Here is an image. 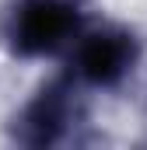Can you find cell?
<instances>
[{
    "label": "cell",
    "instance_id": "1",
    "mask_svg": "<svg viewBox=\"0 0 147 150\" xmlns=\"http://www.w3.org/2000/svg\"><path fill=\"white\" fill-rule=\"evenodd\" d=\"M84 11L77 0H18L7 11L4 38L14 56L42 59L67 49L81 35Z\"/></svg>",
    "mask_w": 147,
    "mask_h": 150
},
{
    "label": "cell",
    "instance_id": "2",
    "mask_svg": "<svg viewBox=\"0 0 147 150\" xmlns=\"http://www.w3.org/2000/svg\"><path fill=\"white\" fill-rule=\"evenodd\" d=\"M81 119L77 105V80L70 74L60 80H49L46 87H39L35 98L14 115L11 122V136L21 147H56L67 140L74 122Z\"/></svg>",
    "mask_w": 147,
    "mask_h": 150
},
{
    "label": "cell",
    "instance_id": "3",
    "mask_svg": "<svg viewBox=\"0 0 147 150\" xmlns=\"http://www.w3.org/2000/svg\"><path fill=\"white\" fill-rule=\"evenodd\" d=\"M140 59V42L126 28H98L74 49L70 77L84 87H119Z\"/></svg>",
    "mask_w": 147,
    "mask_h": 150
}]
</instances>
